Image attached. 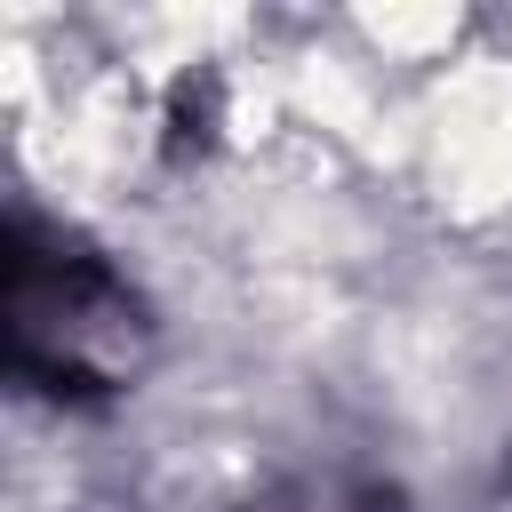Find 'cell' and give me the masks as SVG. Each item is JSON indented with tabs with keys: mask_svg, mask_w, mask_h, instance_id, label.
<instances>
[{
	"mask_svg": "<svg viewBox=\"0 0 512 512\" xmlns=\"http://www.w3.org/2000/svg\"><path fill=\"white\" fill-rule=\"evenodd\" d=\"M136 296L112 280L104 256L80 240H40L32 224L8 232V360L48 400H104L112 360L104 336H128Z\"/></svg>",
	"mask_w": 512,
	"mask_h": 512,
	"instance_id": "cell-1",
	"label": "cell"
}]
</instances>
